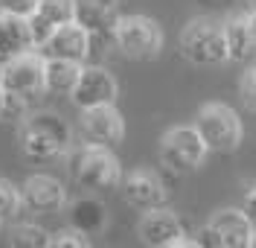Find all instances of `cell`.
I'll return each mask as SVG.
<instances>
[{"instance_id": "cell-1", "label": "cell", "mask_w": 256, "mask_h": 248, "mask_svg": "<svg viewBox=\"0 0 256 248\" xmlns=\"http://www.w3.org/2000/svg\"><path fill=\"white\" fill-rule=\"evenodd\" d=\"M70 146V126L56 111H38L20 123V149L32 161H50Z\"/></svg>"}, {"instance_id": "cell-2", "label": "cell", "mask_w": 256, "mask_h": 248, "mask_svg": "<svg viewBox=\"0 0 256 248\" xmlns=\"http://www.w3.org/2000/svg\"><path fill=\"white\" fill-rule=\"evenodd\" d=\"M192 129L201 134L207 152H222V155H227V152H236L242 146V140H244L242 120L224 102H207V105H201L198 114H195Z\"/></svg>"}, {"instance_id": "cell-3", "label": "cell", "mask_w": 256, "mask_h": 248, "mask_svg": "<svg viewBox=\"0 0 256 248\" xmlns=\"http://www.w3.org/2000/svg\"><path fill=\"white\" fill-rule=\"evenodd\" d=\"M180 56L198 67H216L230 62L227 53V41H224L222 24H212L207 18H195L180 30Z\"/></svg>"}, {"instance_id": "cell-4", "label": "cell", "mask_w": 256, "mask_h": 248, "mask_svg": "<svg viewBox=\"0 0 256 248\" xmlns=\"http://www.w3.org/2000/svg\"><path fill=\"white\" fill-rule=\"evenodd\" d=\"M111 35L114 47L134 62H148V59L160 56V50H163V30L148 15H122Z\"/></svg>"}, {"instance_id": "cell-5", "label": "cell", "mask_w": 256, "mask_h": 248, "mask_svg": "<svg viewBox=\"0 0 256 248\" xmlns=\"http://www.w3.org/2000/svg\"><path fill=\"white\" fill-rule=\"evenodd\" d=\"M210 152L192 126H175L160 137V164L175 175H190L204 164Z\"/></svg>"}, {"instance_id": "cell-6", "label": "cell", "mask_w": 256, "mask_h": 248, "mask_svg": "<svg viewBox=\"0 0 256 248\" xmlns=\"http://www.w3.org/2000/svg\"><path fill=\"white\" fill-rule=\"evenodd\" d=\"M70 172L88 190H108V187H116L122 181L120 161L114 158L111 149L102 146H82L79 152H73Z\"/></svg>"}, {"instance_id": "cell-7", "label": "cell", "mask_w": 256, "mask_h": 248, "mask_svg": "<svg viewBox=\"0 0 256 248\" xmlns=\"http://www.w3.org/2000/svg\"><path fill=\"white\" fill-rule=\"evenodd\" d=\"M120 97V85L111 76V70L102 65H84L76 88H73V105L79 111H90V108H102V105H114Z\"/></svg>"}, {"instance_id": "cell-8", "label": "cell", "mask_w": 256, "mask_h": 248, "mask_svg": "<svg viewBox=\"0 0 256 248\" xmlns=\"http://www.w3.org/2000/svg\"><path fill=\"white\" fill-rule=\"evenodd\" d=\"M44 65H47V59L35 50L6 62L3 65V91L24 99L41 94L44 91Z\"/></svg>"}, {"instance_id": "cell-9", "label": "cell", "mask_w": 256, "mask_h": 248, "mask_svg": "<svg viewBox=\"0 0 256 248\" xmlns=\"http://www.w3.org/2000/svg\"><path fill=\"white\" fill-rule=\"evenodd\" d=\"M120 190H122V198H126L131 207L137 210H158V207H166V184L158 172L152 169H134L128 172L126 178L120 181Z\"/></svg>"}, {"instance_id": "cell-10", "label": "cell", "mask_w": 256, "mask_h": 248, "mask_svg": "<svg viewBox=\"0 0 256 248\" xmlns=\"http://www.w3.org/2000/svg\"><path fill=\"white\" fill-rule=\"evenodd\" d=\"M82 132H84L88 146L111 149L116 143H122V137H126V120L116 111V105L90 108V111H82Z\"/></svg>"}, {"instance_id": "cell-11", "label": "cell", "mask_w": 256, "mask_h": 248, "mask_svg": "<svg viewBox=\"0 0 256 248\" xmlns=\"http://www.w3.org/2000/svg\"><path fill=\"white\" fill-rule=\"evenodd\" d=\"M137 236L146 248H166L184 239V222L175 210L169 207H158V210H146L137 222Z\"/></svg>"}, {"instance_id": "cell-12", "label": "cell", "mask_w": 256, "mask_h": 248, "mask_svg": "<svg viewBox=\"0 0 256 248\" xmlns=\"http://www.w3.org/2000/svg\"><path fill=\"white\" fill-rule=\"evenodd\" d=\"M20 196H24V207H30L32 213H58L67 204V190L58 178L52 175H30L24 187H20Z\"/></svg>"}, {"instance_id": "cell-13", "label": "cell", "mask_w": 256, "mask_h": 248, "mask_svg": "<svg viewBox=\"0 0 256 248\" xmlns=\"http://www.w3.org/2000/svg\"><path fill=\"white\" fill-rule=\"evenodd\" d=\"M207 228L212 231L218 248H248L250 245V236L256 231L239 207H222V210H216L212 219L207 222Z\"/></svg>"}, {"instance_id": "cell-14", "label": "cell", "mask_w": 256, "mask_h": 248, "mask_svg": "<svg viewBox=\"0 0 256 248\" xmlns=\"http://www.w3.org/2000/svg\"><path fill=\"white\" fill-rule=\"evenodd\" d=\"M38 53L44 59H62V62L82 65L88 59V53H90V35L84 33L79 24H64L52 33V38Z\"/></svg>"}, {"instance_id": "cell-15", "label": "cell", "mask_w": 256, "mask_h": 248, "mask_svg": "<svg viewBox=\"0 0 256 248\" xmlns=\"http://www.w3.org/2000/svg\"><path fill=\"white\" fill-rule=\"evenodd\" d=\"M120 18V0H76V24L88 35H111Z\"/></svg>"}, {"instance_id": "cell-16", "label": "cell", "mask_w": 256, "mask_h": 248, "mask_svg": "<svg viewBox=\"0 0 256 248\" xmlns=\"http://www.w3.org/2000/svg\"><path fill=\"white\" fill-rule=\"evenodd\" d=\"M32 50H35V44H32L26 18L0 12V65L12 62L24 53H32Z\"/></svg>"}, {"instance_id": "cell-17", "label": "cell", "mask_w": 256, "mask_h": 248, "mask_svg": "<svg viewBox=\"0 0 256 248\" xmlns=\"http://www.w3.org/2000/svg\"><path fill=\"white\" fill-rule=\"evenodd\" d=\"M70 228L82 236H94V233H102L108 228V222H111V216H108V207H105V201H99L94 196H82L76 198L73 204H70Z\"/></svg>"}, {"instance_id": "cell-18", "label": "cell", "mask_w": 256, "mask_h": 248, "mask_svg": "<svg viewBox=\"0 0 256 248\" xmlns=\"http://www.w3.org/2000/svg\"><path fill=\"white\" fill-rule=\"evenodd\" d=\"M230 62H248L256 56V38L248 27V15H230L222 24Z\"/></svg>"}, {"instance_id": "cell-19", "label": "cell", "mask_w": 256, "mask_h": 248, "mask_svg": "<svg viewBox=\"0 0 256 248\" xmlns=\"http://www.w3.org/2000/svg\"><path fill=\"white\" fill-rule=\"evenodd\" d=\"M82 67L76 62H62V59H47L44 65V91L50 94H73V88L82 76Z\"/></svg>"}, {"instance_id": "cell-20", "label": "cell", "mask_w": 256, "mask_h": 248, "mask_svg": "<svg viewBox=\"0 0 256 248\" xmlns=\"http://www.w3.org/2000/svg\"><path fill=\"white\" fill-rule=\"evenodd\" d=\"M52 236H50L41 225H15L12 228V236H9V248H50Z\"/></svg>"}, {"instance_id": "cell-21", "label": "cell", "mask_w": 256, "mask_h": 248, "mask_svg": "<svg viewBox=\"0 0 256 248\" xmlns=\"http://www.w3.org/2000/svg\"><path fill=\"white\" fill-rule=\"evenodd\" d=\"M38 15L47 18L52 27L76 24V0H41L38 3Z\"/></svg>"}, {"instance_id": "cell-22", "label": "cell", "mask_w": 256, "mask_h": 248, "mask_svg": "<svg viewBox=\"0 0 256 248\" xmlns=\"http://www.w3.org/2000/svg\"><path fill=\"white\" fill-rule=\"evenodd\" d=\"M24 213V196L12 181L0 178V222H15Z\"/></svg>"}, {"instance_id": "cell-23", "label": "cell", "mask_w": 256, "mask_h": 248, "mask_svg": "<svg viewBox=\"0 0 256 248\" xmlns=\"http://www.w3.org/2000/svg\"><path fill=\"white\" fill-rule=\"evenodd\" d=\"M26 24H30V35H32V44H35V47H38V50L44 47V44H47L50 38H52V33L58 30V27H52V24H50L47 18H41V15H38V12H35V15H32V18H26Z\"/></svg>"}, {"instance_id": "cell-24", "label": "cell", "mask_w": 256, "mask_h": 248, "mask_svg": "<svg viewBox=\"0 0 256 248\" xmlns=\"http://www.w3.org/2000/svg\"><path fill=\"white\" fill-rule=\"evenodd\" d=\"M239 99L242 105L248 108V111H254L256 114V67H250V70H244L239 79Z\"/></svg>"}, {"instance_id": "cell-25", "label": "cell", "mask_w": 256, "mask_h": 248, "mask_svg": "<svg viewBox=\"0 0 256 248\" xmlns=\"http://www.w3.org/2000/svg\"><path fill=\"white\" fill-rule=\"evenodd\" d=\"M41 0H0V12H9L18 18H32L38 12Z\"/></svg>"}, {"instance_id": "cell-26", "label": "cell", "mask_w": 256, "mask_h": 248, "mask_svg": "<svg viewBox=\"0 0 256 248\" xmlns=\"http://www.w3.org/2000/svg\"><path fill=\"white\" fill-rule=\"evenodd\" d=\"M50 248H90V239L82 236V233H76L73 228H67V231H62V233L52 236Z\"/></svg>"}, {"instance_id": "cell-27", "label": "cell", "mask_w": 256, "mask_h": 248, "mask_svg": "<svg viewBox=\"0 0 256 248\" xmlns=\"http://www.w3.org/2000/svg\"><path fill=\"white\" fill-rule=\"evenodd\" d=\"M26 102L30 99H24V97H12V94H6V105H3V120H26Z\"/></svg>"}, {"instance_id": "cell-28", "label": "cell", "mask_w": 256, "mask_h": 248, "mask_svg": "<svg viewBox=\"0 0 256 248\" xmlns=\"http://www.w3.org/2000/svg\"><path fill=\"white\" fill-rule=\"evenodd\" d=\"M242 213L248 216V222L256 228V184H250L248 190H244V198H242Z\"/></svg>"}, {"instance_id": "cell-29", "label": "cell", "mask_w": 256, "mask_h": 248, "mask_svg": "<svg viewBox=\"0 0 256 248\" xmlns=\"http://www.w3.org/2000/svg\"><path fill=\"white\" fill-rule=\"evenodd\" d=\"M166 248H201L195 239H190V236H184V239H178V242H172V245H166Z\"/></svg>"}, {"instance_id": "cell-30", "label": "cell", "mask_w": 256, "mask_h": 248, "mask_svg": "<svg viewBox=\"0 0 256 248\" xmlns=\"http://www.w3.org/2000/svg\"><path fill=\"white\" fill-rule=\"evenodd\" d=\"M248 27H250V33H254V38H256V15L254 12H248Z\"/></svg>"}, {"instance_id": "cell-31", "label": "cell", "mask_w": 256, "mask_h": 248, "mask_svg": "<svg viewBox=\"0 0 256 248\" xmlns=\"http://www.w3.org/2000/svg\"><path fill=\"white\" fill-rule=\"evenodd\" d=\"M3 105H6V91L0 88V114H3Z\"/></svg>"}, {"instance_id": "cell-32", "label": "cell", "mask_w": 256, "mask_h": 248, "mask_svg": "<svg viewBox=\"0 0 256 248\" xmlns=\"http://www.w3.org/2000/svg\"><path fill=\"white\" fill-rule=\"evenodd\" d=\"M248 9H250V12L256 15V0H248Z\"/></svg>"}, {"instance_id": "cell-33", "label": "cell", "mask_w": 256, "mask_h": 248, "mask_svg": "<svg viewBox=\"0 0 256 248\" xmlns=\"http://www.w3.org/2000/svg\"><path fill=\"white\" fill-rule=\"evenodd\" d=\"M248 248H256V231H254V236H250V245Z\"/></svg>"}, {"instance_id": "cell-34", "label": "cell", "mask_w": 256, "mask_h": 248, "mask_svg": "<svg viewBox=\"0 0 256 248\" xmlns=\"http://www.w3.org/2000/svg\"><path fill=\"white\" fill-rule=\"evenodd\" d=\"M0 88H3V65H0Z\"/></svg>"}]
</instances>
